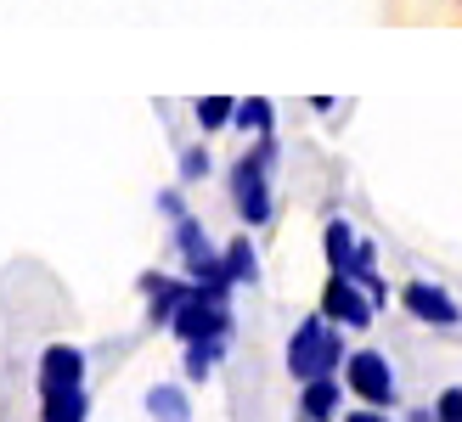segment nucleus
<instances>
[{
    "mask_svg": "<svg viewBox=\"0 0 462 422\" xmlns=\"http://www.w3.org/2000/svg\"><path fill=\"white\" fill-rule=\"evenodd\" d=\"M434 422H462V383L434 394Z\"/></svg>",
    "mask_w": 462,
    "mask_h": 422,
    "instance_id": "aec40b11",
    "label": "nucleus"
},
{
    "mask_svg": "<svg viewBox=\"0 0 462 422\" xmlns=\"http://www.w3.org/2000/svg\"><path fill=\"white\" fill-rule=\"evenodd\" d=\"M142 298H147V326H170L175 310L192 298V276H170V271H147L142 281Z\"/></svg>",
    "mask_w": 462,
    "mask_h": 422,
    "instance_id": "6e6552de",
    "label": "nucleus"
},
{
    "mask_svg": "<svg viewBox=\"0 0 462 422\" xmlns=\"http://www.w3.org/2000/svg\"><path fill=\"white\" fill-rule=\"evenodd\" d=\"M170 253H175L180 265H192V260H203V253H215V243H209V231H203L198 215H187V220L170 225Z\"/></svg>",
    "mask_w": 462,
    "mask_h": 422,
    "instance_id": "f8f14e48",
    "label": "nucleus"
},
{
    "mask_svg": "<svg viewBox=\"0 0 462 422\" xmlns=\"http://www.w3.org/2000/svg\"><path fill=\"white\" fill-rule=\"evenodd\" d=\"M220 260H226V276L237 281V288H254V281H260V253H254L248 237H231L220 248Z\"/></svg>",
    "mask_w": 462,
    "mask_h": 422,
    "instance_id": "2eb2a0df",
    "label": "nucleus"
},
{
    "mask_svg": "<svg viewBox=\"0 0 462 422\" xmlns=\"http://www.w3.org/2000/svg\"><path fill=\"white\" fill-rule=\"evenodd\" d=\"M90 417V389L57 394V400H40V422H85Z\"/></svg>",
    "mask_w": 462,
    "mask_h": 422,
    "instance_id": "a211bd4d",
    "label": "nucleus"
},
{
    "mask_svg": "<svg viewBox=\"0 0 462 422\" xmlns=\"http://www.w3.org/2000/svg\"><path fill=\"white\" fill-rule=\"evenodd\" d=\"M356 225L350 220H344V215H333L328 225H321V253H328V271H344V265H350V253H356Z\"/></svg>",
    "mask_w": 462,
    "mask_h": 422,
    "instance_id": "4468645a",
    "label": "nucleus"
},
{
    "mask_svg": "<svg viewBox=\"0 0 462 422\" xmlns=\"http://www.w3.org/2000/svg\"><path fill=\"white\" fill-rule=\"evenodd\" d=\"M401 310L411 321H423V326H440V333H457V326H462V304L440 288V281H429V276H411L401 288Z\"/></svg>",
    "mask_w": 462,
    "mask_h": 422,
    "instance_id": "423d86ee",
    "label": "nucleus"
},
{
    "mask_svg": "<svg viewBox=\"0 0 462 422\" xmlns=\"http://www.w3.org/2000/svg\"><path fill=\"white\" fill-rule=\"evenodd\" d=\"M187 276H192L198 298H209V304H231V293H237V281L226 276L220 248H215V253H203V260H192V265H187Z\"/></svg>",
    "mask_w": 462,
    "mask_h": 422,
    "instance_id": "9d476101",
    "label": "nucleus"
},
{
    "mask_svg": "<svg viewBox=\"0 0 462 422\" xmlns=\"http://www.w3.org/2000/svg\"><path fill=\"white\" fill-rule=\"evenodd\" d=\"M192 119H198L203 135H215V130H226L231 119H237V96H198L192 102Z\"/></svg>",
    "mask_w": 462,
    "mask_h": 422,
    "instance_id": "f3484780",
    "label": "nucleus"
},
{
    "mask_svg": "<svg viewBox=\"0 0 462 422\" xmlns=\"http://www.w3.org/2000/svg\"><path fill=\"white\" fill-rule=\"evenodd\" d=\"M215 175V158L203 141H192V147H180V186H198V180H209Z\"/></svg>",
    "mask_w": 462,
    "mask_h": 422,
    "instance_id": "6ab92c4d",
    "label": "nucleus"
},
{
    "mask_svg": "<svg viewBox=\"0 0 462 422\" xmlns=\"http://www.w3.org/2000/svg\"><path fill=\"white\" fill-rule=\"evenodd\" d=\"M344 378H310V383H299V417L305 422H333L338 406H344Z\"/></svg>",
    "mask_w": 462,
    "mask_h": 422,
    "instance_id": "1a4fd4ad",
    "label": "nucleus"
},
{
    "mask_svg": "<svg viewBox=\"0 0 462 422\" xmlns=\"http://www.w3.org/2000/svg\"><path fill=\"white\" fill-rule=\"evenodd\" d=\"M142 406L152 422H192V394L180 389V383H152L142 394Z\"/></svg>",
    "mask_w": 462,
    "mask_h": 422,
    "instance_id": "9b49d317",
    "label": "nucleus"
},
{
    "mask_svg": "<svg viewBox=\"0 0 462 422\" xmlns=\"http://www.w3.org/2000/svg\"><path fill=\"white\" fill-rule=\"evenodd\" d=\"M344 422H395V417L378 411V406H356V411H344Z\"/></svg>",
    "mask_w": 462,
    "mask_h": 422,
    "instance_id": "4be33fe9",
    "label": "nucleus"
},
{
    "mask_svg": "<svg viewBox=\"0 0 462 422\" xmlns=\"http://www.w3.org/2000/svg\"><path fill=\"white\" fill-rule=\"evenodd\" d=\"M344 361H350V344H344V326H333L328 316H305L288 333V378L310 383V378H338Z\"/></svg>",
    "mask_w": 462,
    "mask_h": 422,
    "instance_id": "f03ea898",
    "label": "nucleus"
},
{
    "mask_svg": "<svg viewBox=\"0 0 462 422\" xmlns=\"http://www.w3.org/2000/svg\"><path fill=\"white\" fill-rule=\"evenodd\" d=\"M158 215H164L170 225L192 215V208H187V197H180V186H164V192H158Z\"/></svg>",
    "mask_w": 462,
    "mask_h": 422,
    "instance_id": "412c9836",
    "label": "nucleus"
},
{
    "mask_svg": "<svg viewBox=\"0 0 462 422\" xmlns=\"http://www.w3.org/2000/svg\"><path fill=\"white\" fill-rule=\"evenodd\" d=\"M231 124L248 130V135H276V102L271 96H237V119Z\"/></svg>",
    "mask_w": 462,
    "mask_h": 422,
    "instance_id": "dca6fc26",
    "label": "nucleus"
},
{
    "mask_svg": "<svg viewBox=\"0 0 462 422\" xmlns=\"http://www.w3.org/2000/svg\"><path fill=\"white\" fill-rule=\"evenodd\" d=\"M271 175H276V135H254V147H248L243 158H231V170H226L231 208H237L243 225H265V220L276 215Z\"/></svg>",
    "mask_w": 462,
    "mask_h": 422,
    "instance_id": "f257e3e1",
    "label": "nucleus"
},
{
    "mask_svg": "<svg viewBox=\"0 0 462 422\" xmlns=\"http://www.w3.org/2000/svg\"><path fill=\"white\" fill-rule=\"evenodd\" d=\"M231 338H209V344H180V372H187V383H209V372L226 361Z\"/></svg>",
    "mask_w": 462,
    "mask_h": 422,
    "instance_id": "ddd939ff",
    "label": "nucleus"
},
{
    "mask_svg": "<svg viewBox=\"0 0 462 422\" xmlns=\"http://www.w3.org/2000/svg\"><path fill=\"white\" fill-rule=\"evenodd\" d=\"M85 366H90V355H85L79 344H45L40 349V366H34L40 400H57V394L85 389Z\"/></svg>",
    "mask_w": 462,
    "mask_h": 422,
    "instance_id": "20e7f679",
    "label": "nucleus"
},
{
    "mask_svg": "<svg viewBox=\"0 0 462 422\" xmlns=\"http://www.w3.org/2000/svg\"><path fill=\"white\" fill-rule=\"evenodd\" d=\"M344 389L356 394L361 406H378V411H395L401 406V378L395 366H389L383 349H350V361H344Z\"/></svg>",
    "mask_w": 462,
    "mask_h": 422,
    "instance_id": "7ed1b4c3",
    "label": "nucleus"
},
{
    "mask_svg": "<svg viewBox=\"0 0 462 422\" xmlns=\"http://www.w3.org/2000/svg\"><path fill=\"white\" fill-rule=\"evenodd\" d=\"M321 316H328L333 326H344V333H366V326H373V316H378V304L366 298L361 281L328 271V288H321Z\"/></svg>",
    "mask_w": 462,
    "mask_h": 422,
    "instance_id": "39448f33",
    "label": "nucleus"
},
{
    "mask_svg": "<svg viewBox=\"0 0 462 422\" xmlns=\"http://www.w3.org/2000/svg\"><path fill=\"white\" fill-rule=\"evenodd\" d=\"M406 422H434V406H418V411H406Z\"/></svg>",
    "mask_w": 462,
    "mask_h": 422,
    "instance_id": "5701e85b",
    "label": "nucleus"
},
{
    "mask_svg": "<svg viewBox=\"0 0 462 422\" xmlns=\"http://www.w3.org/2000/svg\"><path fill=\"white\" fill-rule=\"evenodd\" d=\"M170 333L180 344H209V338H231V333H237V321H231V304H209V298H198V288H192V298L175 310Z\"/></svg>",
    "mask_w": 462,
    "mask_h": 422,
    "instance_id": "0eeeda50",
    "label": "nucleus"
}]
</instances>
